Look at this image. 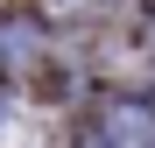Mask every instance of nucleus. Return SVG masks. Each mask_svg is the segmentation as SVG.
Instances as JSON below:
<instances>
[{
    "label": "nucleus",
    "mask_w": 155,
    "mask_h": 148,
    "mask_svg": "<svg viewBox=\"0 0 155 148\" xmlns=\"http://www.w3.org/2000/svg\"><path fill=\"white\" fill-rule=\"evenodd\" d=\"M85 148H155V120H148L141 106H113L106 127H99Z\"/></svg>",
    "instance_id": "1"
},
{
    "label": "nucleus",
    "mask_w": 155,
    "mask_h": 148,
    "mask_svg": "<svg viewBox=\"0 0 155 148\" xmlns=\"http://www.w3.org/2000/svg\"><path fill=\"white\" fill-rule=\"evenodd\" d=\"M57 7H92V0H57Z\"/></svg>",
    "instance_id": "2"
}]
</instances>
